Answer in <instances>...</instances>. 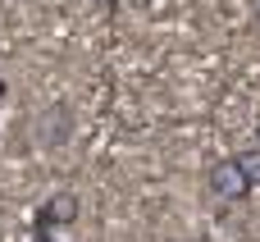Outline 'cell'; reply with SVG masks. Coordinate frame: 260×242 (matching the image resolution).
Masks as SVG:
<instances>
[{
	"label": "cell",
	"instance_id": "1",
	"mask_svg": "<svg viewBox=\"0 0 260 242\" xmlns=\"http://www.w3.org/2000/svg\"><path fill=\"white\" fill-rule=\"evenodd\" d=\"M210 192L224 197V201H247V197H251V183H247L238 156H229V160H219V165L210 169Z\"/></svg>",
	"mask_w": 260,
	"mask_h": 242
},
{
	"label": "cell",
	"instance_id": "2",
	"mask_svg": "<svg viewBox=\"0 0 260 242\" xmlns=\"http://www.w3.org/2000/svg\"><path fill=\"white\" fill-rule=\"evenodd\" d=\"M78 220V197L73 192H55V197H46L41 206H37V233H55V229H69Z\"/></svg>",
	"mask_w": 260,
	"mask_h": 242
},
{
	"label": "cell",
	"instance_id": "3",
	"mask_svg": "<svg viewBox=\"0 0 260 242\" xmlns=\"http://www.w3.org/2000/svg\"><path fill=\"white\" fill-rule=\"evenodd\" d=\"M64 137H69V105H55V110H50V133H46L41 142H46V146H59Z\"/></svg>",
	"mask_w": 260,
	"mask_h": 242
},
{
	"label": "cell",
	"instance_id": "4",
	"mask_svg": "<svg viewBox=\"0 0 260 242\" xmlns=\"http://www.w3.org/2000/svg\"><path fill=\"white\" fill-rule=\"evenodd\" d=\"M238 165H242L247 183H251V188H260V146H247V151L238 156Z\"/></svg>",
	"mask_w": 260,
	"mask_h": 242
},
{
	"label": "cell",
	"instance_id": "5",
	"mask_svg": "<svg viewBox=\"0 0 260 242\" xmlns=\"http://www.w3.org/2000/svg\"><path fill=\"white\" fill-rule=\"evenodd\" d=\"M5 92H9V87H5V73H0V101H5Z\"/></svg>",
	"mask_w": 260,
	"mask_h": 242
},
{
	"label": "cell",
	"instance_id": "6",
	"mask_svg": "<svg viewBox=\"0 0 260 242\" xmlns=\"http://www.w3.org/2000/svg\"><path fill=\"white\" fill-rule=\"evenodd\" d=\"M37 242H50V233H37Z\"/></svg>",
	"mask_w": 260,
	"mask_h": 242
},
{
	"label": "cell",
	"instance_id": "7",
	"mask_svg": "<svg viewBox=\"0 0 260 242\" xmlns=\"http://www.w3.org/2000/svg\"><path fill=\"white\" fill-rule=\"evenodd\" d=\"M192 242H210V238H192Z\"/></svg>",
	"mask_w": 260,
	"mask_h": 242
}]
</instances>
